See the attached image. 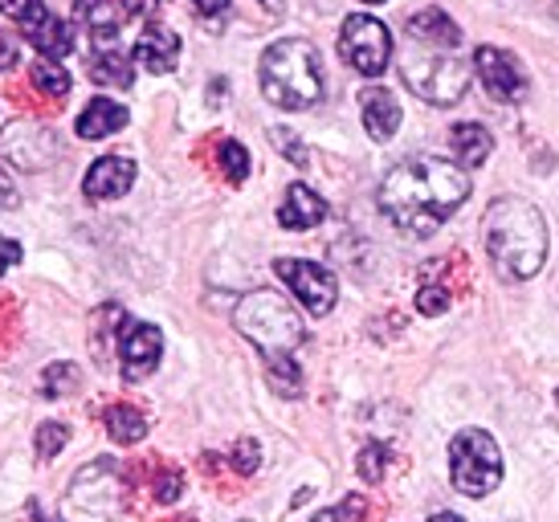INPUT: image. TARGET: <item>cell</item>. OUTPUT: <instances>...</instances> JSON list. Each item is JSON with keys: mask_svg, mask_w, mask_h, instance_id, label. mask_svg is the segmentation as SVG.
<instances>
[{"mask_svg": "<svg viewBox=\"0 0 559 522\" xmlns=\"http://www.w3.org/2000/svg\"><path fill=\"white\" fill-rule=\"evenodd\" d=\"M21 33L41 49V58H49V62H62V58L74 54V29L66 25L62 16L49 13V16H41L37 25H29V29H21Z\"/></svg>", "mask_w": 559, "mask_h": 522, "instance_id": "19", "label": "cell"}, {"mask_svg": "<svg viewBox=\"0 0 559 522\" xmlns=\"http://www.w3.org/2000/svg\"><path fill=\"white\" fill-rule=\"evenodd\" d=\"M234 323H237V331L265 355V364L295 359V352L302 347V339H307L302 315L274 290L246 294L234 310Z\"/></svg>", "mask_w": 559, "mask_h": 522, "instance_id": "4", "label": "cell"}, {"mask_svg": "<svg viewBox=\"0 0 559 522\" xmlns=\"http://www.w3.org/2000/svg\"><path fill=\"white\" fill-rule=\"evenodd\" d=\"M262 94L282 110H307L323 98L319 54L302 37H286L262 54Z\"/></svg>", "mask_w": 559, "mask_h": 522, "instance_id": "3", "label": "cell"}, {"mask_svg": "<svg viewBox=\"0 0 559 522\" xmlns=\"http://www.w3.org/2000/svg\"><path fill=\"white\" fill-rule=\"evenodd\" d=\"M229 461H234L237 474L249 477L258 465H262V446H258L253 437H246V441H237V446H234V458H229Z\"/></svg>", "mask_w": 559, "mask_h": 522, "instance_id": "31", "label": "cell"}, {"mask_svg": "<svg viewBox=\"0 0 559 522\" xmlns=\"http://www.w3.org/2000/svg\"><path fill=\"white\" fill-rule=\"evenodd\" d=\"M389 446H380V441H368V446L359 449V458H356V470L364 482H384V470H389Z\"/></svg>", "mask_w": 559, "mask_h": 522, "instance_id": "26", "label": "cell"}, {"mask_svg": "<svg viewBox=\"0 0 559 522\" xmlns=\"http://www.w3.org/2000/svg\"><path fill=\"white\" fill-rule=\"evenodd\" d=\"M127 16H152L156 13V0H123Z\"/></svg>", "mask_w": 559, "mask_h": 522, "instance_id": "38", "label": "cell"}, {"mask_svg": "<svg viewBox=\"0 0 559 522\" xmlns=\"http://www.w3.org/2000/svg\"><path fill=\"white\" fill-rule=\"evenodd\" d=\"M91 78L98 86H119V91H127V86L135 82V66L127 62V58H119L115 49H94Z\"/></svg>", "mask_w": 559, "mask_h": 522, "instance_id": "21", "label": "cell"}, {"mask_svg": "<svg viewBox=\"0 0 559 522\" xmlns=\"http://www.w3.org/2000/svg\"><path fill=\"white\" fill-rule=\"evenodd\" d=\"M359 519H364V498H359V494H352V498H343L340 507L319 510L311 522H359Z\"/></svg>", "mask_w": 559, "mask_h": 522, "instance_id": "30", "label": "cell"}, {"mask_svg": "<svg viewBox=\"0 0 559 522\" xmlns=\"http://www.w3.org/2000/svg\"><path fill=\"white\" fill-rule=\"evenodd\" d=\"M556 400H559V392H556Z\"/></svg>", "mask_w": 559, "mask_h": 522, "instance_id": "44", "label": "cell"}, {"mask_svg": "<svg viewBox=\"0 0 559 522\" xmlns=\"http://www.w3.org/2000/svg\"><path fill=\"white\" fill-rule=\"evenodd\" d=\"M274 274L290 286V294H295L302 307L311 310V315H331V307H335V298H340V282H335V274L326 270V265H319V261H298V258H278L274 261Z\"/></svg>", "mask_w": 559, "mask_h": 522, "instance_id": "8", "label": "cell"}, {"mask_svg": "<svg viewBox=\"0 0 559 522\" xmlns=\"http://www.w3.org/2000/svg\"><path fill=\"white\" fill-rule=\"evenodd\" d=\"M16 66V41L9 33H0V70H13Z\"/></svg>", "mask_w": 559, "mask_h": 522, "instance_id": "37", "label": "cell"}, {"mask_svg": "<svg viewBox=\"0 0 559 522\" xmlns=\"http://www.w3.org/2000/svg\"><path fill=\"white\" fill-rule=\"evenodd\" d=\"M262 9L270 16H282V0H262Z\"/></svg>", "mask_w": 559, "mask_h": 522, "instance_id": "42", "label": "cell"}, {"mask_svg": "<svg viewBox=\"0 0 559 522\" xmlns=\"http://www.w3.org/2000/svg\"><path fill=\"white\" fill-rule=\"evenodd\" d=\"M404 37H408V41H420V46H437V49L462 46V29H457L441 9H420V13L408 16Z\"/></svg>", "mask_w": 559, "mask_h": 522, "instance_id": "17", "label": "cell"}, {"mask_svg": "<svg viewBox=\"0 0 559 522\" xmlns=\"http://www.w3.org/2000/svg\"><path fill=\"white\" fill-rule=\"evenodd\" d=\"M368 4H384V0H368Z\"/></svg>", "mask_w": 559, "mask_h": 522, "instance_id": "43", "label": "cell"}, {"mask_svg": "<svg viewBox=\"0 0 559 522\" xmlns=\"http://www.w3.org/2000/svg\"><path fill=\"white\" fill-rule=\"evenodd\" d=\"M429 522H466L462 514H450V510H441V514H433Z\"/></svg>", "mask_w": 559, "mask_h": 522, "instance_id": "41", "label": "cell"}, {"mask_svg": "<svg viewBox=\"0 0 559 522\" xmlns=\"http://www.w3.org/2000/svg\"><path fill=\"white\" fill-rule=\"evenodd\" d=\"M9 209H16V188L9 180V171L0 168V213H9Z\"/></svg>", "mask_w": 559, "mask_h": 522, "instance_id": "35", "label": "cell"}, {"mask_svg": "<svg viewBox=\"0 0 559 522\" xmlns=\"http://www.w3.org/2000/svg\"><path fill=\"white\" fill-rule=\"evenodd\" d=\"M127 107L123 103H115V98H91L86 110L79 115V135L82 139H107L115 131H123L127 127Z\"/></svg>", "mask_w": 559, "mask_h": 522, "instance_id": "18", "label": "cell"}, {"mask_svg": "<svg viewBox=\"0 0 559 522\" xmlns=\"http://www.w3.org/2000/svg\"><path fill=\"white\" fill-rule=\"evenodd\" d=\"M486 253L495 261L498 277L527 282L547 261V221L544 213L523 197H498L481 221Z\"/></svg>", "mask_w": 559, "mask_h": 522, "instance_id": "2", "label": "cell"}, {"mask_svg": "<svg viewBox=\"0 0 559 522\" xmlns=\"http://www.w3.org/2000/svg\"><path fill=\"white\" fill-rule=\"evenodd\" d=\"M0 13L13 16L21 29H29L41 16H49V9H46V0H0Z\"/></svg>", "mask_w": 559, "mask_h": 522, "instance_id": "29", "label": "cell"}, {"mask_svg": "<svg viewBox=\"0 0 559 522\" xmlns=\"http://www.w3.org/2000/svg\"><path fill=\"white\" fill-rule=\"evenodd\" d=\"M33 522H62V519H53V514H49V510H41V507H37V502H33Z\"/></svg>", "mask_w": 559, "mask_h": 522, "instance_id": "40", "label": "cell"}, {"mask_svg": "<svg viewBox=\"0 0 559 522\" xmlns=\"http://www.w3.org/2000/svg\"><path fill=\"white\" fill-rule=\"evenodd\" d=\"M469 197V176L462 164L437 159V155H413L384 176L380 185V209L396 229L408 237H433Z\"/></svg>", "mask_w": 559, "mask_h": 522, "instance_id": "1", "label": "cell"}, {"mask_svg": "<svg viewBox=\"0 0 559 522\" xmlns=\"http://www.w3.org/2000/svg\"><path fill=\"white\" fill-rule=\"evenodd\" d=\"M340 54L343 62L352 66L364 78H380L392 62V33L384 21H376L368 13H356L343 21L340 29Z\"/></svg>", "mask_w": 559, "mask_h": 522, "instance_id": "7", "label": "cell"}, {"mask_svg": "<svg viewBox=\"0 0 559 522\" xmlns=\"http://www.w3.org/2000/svg\"><path fill=\"white\" fill-rule=\"evenodd\" d=\"M16 261H21V246L9 241V237H0V277H4V270L16 265Z\"/></svg>", "mask_w": 559, "mask_h": 522, "instance_id": "34", "label": "cell"}, {"mask_svg": "<svg viewBox=\"0 0 559 522\" xmlns=\"http://www.w3.org/2000/svg\"><path fill=\"white\" fill-rule=\"evenodd\" d=\"M270 139L278 143L282 155H286V159H290L295 168H307V147L298 143V135H295V131H290V127H274V131H270Z\"/></svg>", "mask_w": 559, "mask_h": 522, "instance_id": "32", "label": "cell"}, {"mask_svg": "<svg viewBox=\"0 0 559 522\" xmlns=\"http://www.w3.org/2000/svg\"><path fill=\"white\" fill-rule=\"evenodd\" d=\"M0 147H4V155L13 159L16 168H25V171L49 168V164L58 159V139L41 123H13L0 135Z\"/></svg>", "mask_w": 559, "mask_h": 522, "instance_id": "11", "label": "cell"}, {"mask_svg": "<svg viewBox=\"0 0 559 522\" xmlns=\"http://www.w3.org/2000/svg\"><path fill=\"white\" fill-rule=\"evenodd\" d=\"M221 171H225V180H229V185H246L249 152L237 143V139H225V143H221Z\"/></svg>", "mask_w": 559, "mask_h": 522, "instance_id": "27", "label": "cell"}, {"mask_svg": "<svg viewBox=\"0 0 559 522\" xmlns=\"http://www.w3.org/2000/svg\"><path fill=\"white\" fill-rule=\"evenodd\" d=\"M107 432L119 441V446H140L143 437H147V420H143L140 408H131V404H115L107 408Z\"/></svg>", "mask_w": 559, "mask_h": 522, "instance_id": "22", "label": "cell"}, {"mask_svg": "<svg viewBox=\"0 0 559 522\" xmlns=\"http://www.w3.org/2000/svg\"><path fill=\"white\" fill-rule=\"evenodd\" d=\"M401 78L408 91L417 94V98H425V103H433V107H453L469 91V66L453 49L420 46V41L404 46Z\"/></svg>", "mask_w": 559, "mask_h": 522, "instance_id": "5", "label": "cell"}, {"mask_svg": "<svg viewBox=\"0 0 559 522\" xmlns=\"http://www.w3.org/2000/svg\"><path fill=\"white\" fill-rule=\"evenodd\" d=\"M33 82H37V91H46L49 98H66L70 94V74H66V66L49 62V58H37L33 62Z\"/></svg>", "mask_w": 559, "mask_h": 522, "instance_id": "24", "label": "cell"}, {"mask_svg": "<svg viewBox=\"0 0 559 522\" xmlns=\"http://www.w3.org/2000/svg\"><path fill=\"white\" fill-rule=\"evenodd\" d=\"M474 74L481 78V86L486 94L495 98V103H523L527 98V70L523 62L507 54V49L498 46H478L474 49Z\"/></svg>", "mask_w": 559, "mask_h": 522, "instance_id": "9", "label": "cell"}, {"mask_svg": "<svg viewBox=\"0 0 559 522\" xmlns=\"http://www.w3.org/2000/svg\"><path fill=\"white\" fill-rule=\"evenodd\" d=\"M450 147L462 168H481L490 159V152H495V135L481 123H457L450 131Z\"/></svg>", "mask_w": 559, "mask_h": 522, "instance_id": "20", "label": "cell"}, {"mask_svg": "<svg viewBox=\"0 0 559 522\" xmlns=\"http://www.w3.org/2000/svg\"><path fill=\"white\" fill-rule=\"evenodd\" d=\"M176 58H180V37L168 29H159V25L143 29L135 49H131V62L143 66V70H152V74H168V70H176Z\"/></svg>", "mask_w": 559, "mask_h": 522, "instance_id": "15", "label": "cell"}, {"mask_svg": "<svg viewBox=\"0 0 559 522\" xmlns=\"http://www.w3.org/2000/svg\"><path fill=\"white\" fill-rule=\"evenodd\" d=\"M450 477L453 490L466 498H486L502 482V453L486 429H462L450 441Z\"/></svg>", "mask_w": 559, "mask_h": 522, "instance_id": "6", "label": "cell"}, {"mask_svg": "<svg viewBox=\"0 0 559 522\" xmlns=\"http://www.w3.org/2000/svg\"><path fill=\"white\" fill-rule=\"evenodd\" d=\"M123 4L119 0H74V21L94 37L98 49H115L123 29Z\"/></svg>", "mask_w": 559, "mask_h": 522, "instance_id": "13", "label": "cell"}, {"mask_svg": "<svg viewBox=\"0 0 559 522\" xmlns=\"http://www.w3.org/2000/svg\"><path fill=\"white\" fill-rule=\"evenodd\" d=\"M33 441H37V453H41L46 461L58 458V453L66 449V441H70V425H62V420H46Z\"/></svg>", "mask_w": 559, "mask_h": 522, "instance_id": "28", "label": "cell"}, {"mask_svg": "<svg viewBox=\"0 0 559 522\" xmlns=\"http://www.w3.org/2000/svg\"><path fill=\"white\" fill-rule=\"evenodd\" d=\"M135 159L131 155H103V159H94L91 171H86V180H82V192L91 200H119L131 192L135 185Z\"/></svg>", "mask_w": 559, "mask_h": 522, "instance_id": "12", "label": "cell"}, {"mask_svg": "<svg viewBox=\"0 0 559 522\" xmlns=\"http://www.w3.org/2000/svg\"><path fill=\"white\" fill-rule=\"evenodd\" d=\"M79 388V368L74 364H49L41 371V396L46 400H62Z\"/></svg>", "mask_w": 559, "mask_h": 522, "instance_id": "25", "label": "cell"}, {"mask_svg": "<svg viewBox=\"0 0 559 522\" xmlns=\"http://www.w3.org/2000/svg\"><path fill=\"white\" fill-rule=\"evenodd\" d=\"M159 355H164V331L152 323L127 319L123 331H119V368H123L127 384L147 380L159 368Z\"/></svg>", "mask_w": 559, "mask_h": 522, "instance_id": "10", "label": "cell"}, {"mask_svg": "<svg viewBox=\"0 0 559 522\" xmlns=\"http://www.w3.org/2000/svg\"><path fill=\"white\" fill-rule=\"evenodd\" d=\"M265 376H270V388H274L278 396H286V400L302 396V368H298V359L265 364Z\"/></svg>", "mask_w": 559, "mask_h": 522, "instance_id": "23", "label": "cell"}, {"mask_svg": "<svg viewBox=\"0 0 559 522\" xmlns=\"http://www.w3.org/2000/svg\"><path fill=\"white\" fill-rule=\"evenodd\" d=\"M180 490H185L180 474H164V482H159V502H171V498H180Z\"/></svg>", "mask_w": 559, "mask_h": 522, "instance_id": "36", "label": "cell"}, {"mask_svg": "<svg viewBox=\"0 0 559 522\" xmlns=\"http://www.w3.org/2000/svg\"><path fill=\"white\" fill-rule=\"evenodd\" d=\"M417 310L420 315H445V310H450V290H445V286H420Z\"/></svg>", "mask_w": 559, "mask_h": 522, "instance_id": "33", "label": "cell"}, {"mask_svg": "<svg viewBox=\"0 0 559 522\" xmlns=\"http://www.w3.org/2000/svg\"><path fill=\"white\" fill-rule=\"evenodd\" d=\"M197 9H201L204 16H221V13H229V0H192Z\"/></svg>", "mask_w": 559, "mask_h": 522, "instance_id": "39", "label": "cell"}, {"mask_svg": "<svg viewBox=\"0 0 559 522\" xmlns=\"http://www.w3.org/2000/svg\"><path fill=\"white\" fill-rule=\"evenodd\" d=\"M326 216V200L319 192H311L307 185H290L286 188V200H282L278 209V225L290 233H302V229H314L319 221Z\"/></svg>", "mask_w": 559, "mask_h": 522, "instance_id": "16", "label": "cell"}, {"mask_svg": "<svg viewBox=\"0 0 559 522\" xmlns=\"http://www.w3.org/2000/svg\"><path fill=\"white\" fill-rule=\"evenodd\" d=\"M359 110H364V127H368V135L376 143H389L396 131H401V103H396V94L384 91V86H368V91L359 94Z\"/></svg>", "mask_w": 559, "mask_h": 522, "instance_id": "14", "label": "cell"}]
</instances>
